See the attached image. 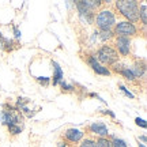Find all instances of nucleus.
Here are the masks:
<instances>
[{
	"label": "nucleus",
	"mask_w": 147,
	"mask_h": 147,
	"mask_svg": "<svg viewBox=\"0 0 147 147\" xmlns=\"http://www.w3.org/2000/svg\"><path fill=\"white\" fill-rule=\"evenodd\" d=\"M116 8L120 11V14L127 21L135 23L139 21V5L136 1L132 0H123V1H116Z\"/></svg>",
	"instance_id": "nucleus-1"
},
{
	"label": "nucleus",
	"mask_w": 147,
	"mask_h": 147,
	"mask_svg": "<svg viewBox=\"0 0 147 147\" xmlns=\"http://www.w3.org/2000/svg\"><path fill=\"white\" fill-rule=\"evenodd\" d=\"M95 59L102 63V65H113L115 63L119 61V53L113 47L110 45H104L97 51Z\"/></svg>",
	"instance_id": "nucleus-2"
},
{
	"label": "nucleus",
	"mask_w": 147,
	"mask_h": 147,
	"mask_svg": "<svg viewBox=\"0 0 147 147\" xmlns=\"http://www.w3.org/2000/svg\"><path fill=\"white\" fill-rule=\"evenodd\" d=\"M95 23L100 30H112L116 25V16L110 10H101L95 16Z\"/></svg>",
	"instance_id": "nucleus-3"
},
{
	"label": "nucleus",
	"mask_w": 147,
	"mask_h": 147,
	"mask_svg": "<svg viewBox=\"0 0 147 147\" xmlns=\"http://www.w3.org/2000/svg\"><path fill=\"white\" fill-rule=\"evenodd\" d=\"M115 33L117 37H127L129 38L132 36H136L138 29L135 26V23H131L128 21H121L115 25Z\"/></svg>",
	"instance_id": "nucleus-4"
},
{
	"label": "nucleus",
	"mask_w": 147,
	"mask_h": 147,
	"mask_svg": "<svg viewBox=\"0 0 147 147\" xmlns=\"http://www.w3.org/2000/svg\"><path fill=\"white\" fill-rule=\"evenodd\" d=\"M87 63H89V65L91 67V69L94 71L95 74H98V75H110V69L108 68V67H105V65H102V64L95 59L94 55H90L89 57H87Z\"/></svg>",
	"instance_id": "nucleus-5"
},
{
	"label": "nucleus",
	"mask_w": 147,
	"mask_h": 147,
	"mask_svg": "<svg viewBox=\"0 0 147 147\" xmlns=\"http://www.w3.org/2000/svg\"><path fill=\"white\" fill-rule=\"evenodd\" d=\"M116 47L119 49L117 53H120L123 56H128L129 51H131V40L127 38V37H117L116 38Z\"/></svg>",
	"instance_id": "nucleus-6"
},
{
	"label": "nucleus",
	"mask_w": 147,
	"mask_h": 147,
	"mask_svg": "<svg viewBox=\"0 0 147 147\" xmlns=\"http://www.w3.org/2000/svg\"><path fill=\"white\" fill-rule=\"evenodd\" d=\"M75 7L78 8L79 16H80L82 19H84L87 23H91V22L94 21V12L90 11L89 8H86L82 1H76V3H75Z\"/></svg>",
	"instance_id": "nucleus-7"
},
{
	"label": "nucleus",
	"mask_w": 147,
	"mask_h": 147,
	"mask_svg": "<svg viewBox=\"0 0 147 147\" xmlns=\"http://www.w3.org/2000/svg\"><path fill=\"white\" fill-rule=\"evenodd\" d=\"M84 132L78 129V128H68L67 131L64 132V138L71 143H79L83 139Z\"/></svg>",
	"instance_id": "nucleus-8"
},
{
	"label": "nucleus",
	"mask_w": 147,
	"mask_h": 147,
	"mask_svg": "<svg viewBox=\"0 0 147 147\" xmlns=\"http://www.w3.org/2000/svg\"><path fill=\"white\" fill-rule=\"evenodd\" d=\"M90 132H93L95 135H98L100 138H106L109 135V129H108V127L104 124V123H100V121H97V123H93L89 127Z\"/></svg>",
	"instance_id": "nucleus-9"
},
{
	"label": "nucleus",
	"mask_w": 147,
	"mask_h": 147,
	"mask_svg": "<svg viewBox=\"0 0 147 147\" xmlns=\"http://www.w3.org/2000/svg\"><path fill=\"white\" fill-rule=\"evenodd\" d=\"M52 65H53V71H55V74H53V84L56 86V84H59L63 80L64 72H63V69H61V67L59 65V63L52 61Z\"/></svg>",
	"instance_id": "nucleus-10"
},
{
	"label": "nucleus",
	"mask_w": 147,
	"mask_h": 147,
	"mask_svg": "<svg viewBox=\"0 0 147 147\" xmlns=\"http://www.w3.org/2000/svg\"><path fill=\"white\" fill-rule=\"evenodd\" d=\"M12 45H14L12 40L5 38V37L0 33V49H3V51H12V48H14Z\"/></svg>",
	"instance_id": "nucleus-11"
},
{
	"label": "nucleus",
	"mask_w": 147,
	"mask_h": 147,
	"mask_svg": "<svg viewBox=\"0 0 147 147\" xmlns=\"http://www.w3.org/2000/svg\"><path fill=\"white\" fill-rule=\"evenodd\" d=\"M82 3L84 4V7H86V8H89V10L93 11V12H94L97 8H100V7H101L100 1H94V0H86V1H82Z\"/></svg>",
	"instance_id": "nucleus-12"
},
{
	"label": "nucleus",
	"mask_w": 147,
	"mask_h": 147,
	"mask_svg": "<svg viewBox=\"0 0 147 147\" xmlns=\"http://www.w3.org/2000/svg\"><path fill=\"white\" fill-rule=\"evenodd\" d=\"M97 36L101 38V41H106V40H110L113 37V32L112 30H100L97 33Z\"/></svg>",
	"instance_id": "nucleus-13"
},
{
	"label": "nucleus",
	"mask_w": 147,
	"mask_h": 147,
	"mask_svg": "<svg viewBox=\"0 0 147 147\" xmlns=\"http://www.w3.org/2000/svg\"><path fill=\"white\" fill-rule=\"evenodd\" d=\"M146 10H147V7H146V4L143 3L142 5H140V8H139V19L142 21V23L146 26V22H147V12H146Z\"/></svg>",
	"instance_id": "nucleus-14"
},
{
	"label": "nucleus",
	"mask_w": 147,
	"mask_h": 147,
	"mask_svg": "<svg viewBox=\"0 0 147 147\" xmlns=\"http://www.w3.org/2000/svg\"><path fill=\"white\" fill-rule=\"evenodd\" d=\"M95 147H112V142L108 138H98L95 142Z\"/></svg>",
	"instance_id": "nucleus-15"
},
{
	"label": "nucleus",
	"mask_w": 147,
	"mask_h": 147,
	"mask_svg": "<svg viewBox=\"0 0 147 147\" xmlns=\"http://www.w3.org/2000/svg\"><path fill=\"white\" fill-rule=\"evenodd\" d=\"M112 142V147H128V144L125 143V140H123L120 138H113Z\"/></svg>",
	"instance_id": "nucleus-16"
},
{
	"label": "nucleus",
	"mask_w": 147,
	"mask_h": 147,
	"mask_svg": "<svg viewBox=\"0 0 147 147\" xmlns=\"http://www.w3.org/2000/svg\"><path fill=\"white\" fill-rule=\"evenodd\" d=\"M22 128H23V125H16V124L8 125V132H10L11 135H18V134L22 132Z\"/></svg>",
	"instance_id": "nucleus-17"
},
{
	"label": "nucleus",
	"mask_w": 147,
	"mask_h": 147,
	"mask_svg": "<svg viewBox=\"0 0 147 147\" xmlns=\"http://www.w3.org/2000/svg\"><path fill=\"white\" fill-rule=\"evenodd\" d=\"M79 147H95V140H93V139H84Z\"/></svg>",
	"instance_id": "nucleus-18"
},
{
	"label": "nucleus",
	"mask_w": 147,
	"mask_h": 147,
	"mask_svg": "<svg viewBox=\"0 0 147 147\" xmlns=\"http://www.w3.org/2000/svg\"><path fill=\"white\" fill-rule=\"evenodd\" d=\"M119 89H120L121 91H123V93H124V94H125L127 97H128V98H131V100H134V98H135V95L132 94L131 91H128V90H127L125 87H124V86H123V84H119Z\"/></svg>",
	"instance_id": "nucleus-19"
},
{
	"label": "nucleus",
	"mask_w": 147,
	"mask_h": 147,
	"mask_svg": "<svg viewBox=\"0 0 147 147\" xmlns=\"http://www.w3.org/2000/svg\"><path fill=\"white\" fill-rule=\"evenodd\" d=\"M135 123H136V125L142 127V128H146L147 127L146 120H144V119H140V117H136V119H135Z\"/></svg>",
	"instance_id": "nucleus-20"
},
{
	"label": "nucleus",
	"mask_w": 147,
	"mask_h": 147,
	"mask_svg": "<svg viewBox=\"0 0 147 147\" xmlns=\"http://www.w3.org/2000/svg\"><path fill=\"white\" fill-rule=\"evenodd\" d=\"M60 84H61L63 90H65V91H72V90L75 89L74 86H71V84H67L65 82H64V80H61V82H60Z\"/></svg>",
	"instance_id": "nucleus-21"
},
{
	"label": "nucleus",
	"mask_w": 147,
	"mask_h": 147,
	"mask_svg": "<svg viewBox=\"0 0 147 147\" xmlns=\"http://www.w3.org/2000/svg\"><path fill=\"white\" fill-rule=\"evenodd\" d=\"M37 80L41 84H44V86H48V84H49V78H47V76H38Z\"/></svg>",
	"instance_id": "nucleus-22"
},
{
	"label": "nucleus",
	"mask_w": 147,
	"mask_h": 147,
	"mask_svg": "<svg viewBox=\"0 0 147 147\" xmlns=\"http://www.w3.org/2000/svg\"><path fill=\"white\" fill-rule=\"evenodd\" d=\"M14 32H15V37L18 38V37H21V33H19V30L16 29V27H14Z\"/></svg>",
	"instance_id": "nucleus-23"
},
{
	"label": "nucleus",
	"mask_w": 147,
	"mask_h": 147,
	"mask_svg": "<svg viewBox=\"0 0 147 147\" xmlns=\"http://www.w3.org/2000/svg\"><path fill=\"white\" fill-rule=\"evenodd\" d=\"M57 147H67V143H64V142H59V143H57Z\"/></svg>",
	"instance_id": "nucleus-24"
},
{
	"label": "nucleus",
	"mask_w": 147,
	"mask_h": 147,
	"mask_svg": "<svg viewBox=\"0 0 147 147\" xmlns=\"http://www.w3.org/2000/svg\"><path fill=\"white\" fill-rule=\"evenodd\" d=\"M139 140H142L143 144H144V143H146V136H144V135H143V136H140V138H139Z\"/></svg>",
	"instance_id": "nucleus-25"
},
{
	"label": "nucleus",
	"mask_w": 147,
	"mask_h": 147,
	"mask_svg": "<svg viewBox=\"0 0 147 147\" xmlns=\"http://www.w3.org/2000/svg\"><path fill=\"white\" fill-rule=\"evenodd\" d=\"M139 147H146V144H143V143H139Z\"/></svg>",
	"instance_id": "nucleus-26"
}]
</instances>
